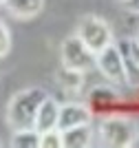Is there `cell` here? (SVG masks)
<instances>
[{
    "mask_svg": "<svg viewBox=\"0 0 139 148\" xmlns=\"http://www.w3.org/2000/svg\"><path fill=\"white\" fill-rule=\"evenodd\" d=\"M49 93L44 88H24V91L16 93L7 106V126L11 130H24L33 128V119H36L38 106L42 104V99Z\"/></svg>",
    "mask_w": 139,
    "mask_h": 148,
    "instance_id": "obj_1",
    "label": "cell"
},
{
    "mask_svg": "<svg viewBox=\"0 0 139 148\" xmlns=\"http://www.w3.org/2000/svg\"><path fill=\"white\" fill-rule=\"evenodd\" d=\"M97 135H99V142L104 146H113V148L133 146L135 137L139 135L137 122L130 117H124V115H106L99 122Z\"/></svg>",
    "mask_w": 139,
    "mask_h": 148,
    "instance_id": "obj_2",
    "label": "cell"
},
{
    "mask_svg": "<svg viewBox=\"0 0 139 148\" xmlns=\"http://www.w3.org/2000/svg\"><path fill=\"white\" fill-rule=\"evenodd\" d=\"M75 36L93 51L99 53L102 49H106L108 44H113V29L108 27V22L99 16H84L77 25Z\"/></svg>",
    "mask_w": 139,
    "mask_h": 148,
    "instance_id": "obj_3",
    "label": "cell"
},
{
    "mask_svg": "<svg viewBox=\"0 0 139 148\" xmlns=\"http://www.w3.org/2000/svg\"><path fill=\"white\" fill-rule=\"evenodd\" d=\"M60 60H62V69H71V71L86 73V71L95 69V53L77 36H68L62 42Z\"/></svg>",
    "mask_w": 139,
    "mask_h": 148,
    "instance_id": "obj_4",
    "label": "cell"
},
{
    "mask_svg": "<svg viewBox=\"0 0 139 148\" xmlns=\"http://www.w3.org/2000/svg\"><path fill=\"white\" fill-rule=\"evenodd\" d=\"M95 66L110 84H115V86L126 84V71H124V62H121L117 44H108L106 49L95 53Z\"/></svg>",
    "mask_w": 139,
    "mask_h": 148,
    "instance_id": "obj_5",
    "label": "cell"
},
{
    "mask_svg": "<svg viewBox=\"0 0 139 148\" xmlns=\"http://www.w3.org/2000/svg\"><path fill=\"white\" fill-rule=\"evenodd\" d=\"M93 122V111L84 104H62L58 113V130H66L79 124H91Z\"/></svg>",
    "mask_w": 139,
    "mask_h": 148,
    "instance_id": "obj_6",
    "label": "cell"
},
{
    "mask_svg": "<svg viewBox=\"0 0 139 148\" xmlns=\"http://www.w3.org/2000/svg\"><path fill=\"white\" fill-rule=\"evenodd\" d=\"M58 113H60V104H58L51 95H47V97L42 99V104L38 106L36 119H33V130L47 133V130L58 128Z\"/></svg>",
    "mask_w": 139,
    "mask_h": 148,
    "instance_id": "obj_7",
    "label": "cell"
},
{
    "mask_svg": "<svg viewBox=\"0 0 139 148\" xmlns=\"http://www.w3.org/2000/svg\"><path fill=\"white\" fill-rule=\"evenodd\" d=\"M60 133H62V146L64 148H86L93 144V126L91 124H79V126L60 130Z\"/></svg>",
    "mask_w": 139,
    "mask_h": 148,
    "instance_id": "obj_8",
    "label": "cell"
},
{
    "mask_svg": "<svg viewBox=\"0 0 139 148\" xmlns=\"http://www.w3.org/2000/svg\"><path fill=\"white\" fill-rule=\"evenodd\" d=\"M2 5L7 7V11L18 20H31L42 11L44 0H5Z\"/></svg>",
    "mask_w": 139,
    "mask_h": 148,
    "instance_id": "obj_9",
    "label": "cell"
},
{
    "mask_svg": "<svg viewBox=\"0 0 139 148\" xmlns=\"http://www.w3.org/2000/svg\"><path fill=\"white\" fill-rule=\"evenodd\" d=\"M117 102H119V93L113 91L110 86H95L88 93V104H91V111L95 113L106 111L110 106H115Z\"/></svg>",
    "mask_w": 139,
    "mask_h": 148,
    "instance_id": "obj_10",
    "label": "cell"
},
{
    "mask_svg": "<svg viewBox=\"0 0 139 148\" xmlns=\"http://www.w3.org/2000/svg\"><path fill=\"white\" fill-rule=\"evenodd\" d=\"M11 146L13 148H40V133L33 130V128L13 130Z\"/></svg>",
    "mask_w": 139,
    "mask_h": 148,
    "instance_id": "obj_11",
    "label": "cell"
},
{
    "mask_svg": "<svg viewBox=\"0 0 139 148\" xmlns=\"http://www.w3.org/2000/svg\"><path fill=\"white\" fill-rule=\"evenodd\" d=\"M60 84L64 91L68 93H77L84 86V73L82 71H71V69H62L60 73Z\"/></svg>",
    "mask_w": 139,
    "mask_h": 148,
    "instance_id": "obj_12",
    "label": "cell"
},
{
    "mask_svg": "<svg viewBox=\"0 0 139 148\" xmlns=\"http://www.w3.org/2000/svg\"><path fill=\"white\" fill-rule=\"evenodd\" d=\"M117 49H119V53H124V56L139 69V42L135 38H124V40H119V42H117Z\"/></svg>",
    "mask_w": 139,
    "mask_h": 148,
    "instance_id": "obj_13",
    "label": "cell"
},
{
    "mask_svg": "<svg viewBox=\"0 0 139 148\" xmlns=\"http://www.w3.org/2000/svg\"><path fill=\"white\" fill-rule=\"evenodd\" d=\"M62 146V133L58 128L40 133V148H60Z\"/></svg>",
    "mask_w": 139,
    "mask_h": 148,
    "instance_id": "obj_14",
    "label": "cell"
},
{
    "mask_svg": "<svg viewBox=\"0 0 139 148\" xmlns=\"http://www.w3.org/2000/svg\"><path fill=\"white\" fill-rule=\"evenodd\" d=\"M11 51V33L7 29V25L0 20V60Z\"/></svg>",
    "mask_w": 139,
    "mask_h": 148,
    "instance_id": "obj_15",
    "label": "cell"
},
{
    "mask_svg": "<svg viewBox=\"0 0 139 148\" xmlns=\"http://www.w3.org/2000/svg\"><path fill=\"white\" fill-rule=\"evenodd\" d=\"M121 5L128 13H137L139 16V0H121Z\"/></svg>",
    "mask_w": 139,
    "mask_h": 148,
    "instance_id": "obj_16",
    "label": "cell"
},
{
    "mask_svg": "<svg viewBox=\"0 0 139 148\" xmlns=\"http://www.w3.org/2000/svg\"><path fill=\"white\" fill-rule=\"evenodd\" d=\"M135 40H137V42H139V33H137V36H135Z\"/></svg>",
    "mask_w": 139,
    "mask_h": 148,
    "instance_id": "obj_17",
    "label": "cell"
},
{
    "mask_svg": "<svg viewBox=\"0 0 139 148\" xmlns=\"http://www.w3.org/2000/svg\"><path fill=\"white\" fill-rule=\"evenodd\" d=\"M2 2H5V0H0V7H2Z\"/></svg>",
    "mask_w": 139,
    "mask_h": 148,
    "instance_id": "obj_18",
    "label": "cell"
},
{
    "mask_svg": "<svg viewBox=\"0 0 139 148\" xmlns=\"http://www.w3.org/2000/svg\"><path fill=\"white\" fill-rule=\"evenodd\" d=\"M0 146H2V142H0Z\"/></svg>",
    "mask_w": 139,
    "mask_h": 148,
    "instance_id": "obj_19",
    "label": "cell"
}]
</instances>
